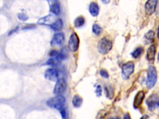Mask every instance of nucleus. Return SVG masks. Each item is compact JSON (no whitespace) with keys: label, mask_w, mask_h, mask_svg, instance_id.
I'll return each mask as SVG.
<instances>
[{"label":"nucleus","mask_w":159,"mask_h":119,"mask_svg":"<svg viewBox=\"0 0 159 119\" xmlns=\"http://www.w3.org/2000/svg\"><path fill=\"white\" fill-rule=\"evenodd\" d=\"M50 10L52 12L54 15L58 16L60 14V4L57 1H56L52 4H50Z\"/></svg>","instance_id":"nucleus-15"},{"label":"nucleus","mask_w":159,"mask_h":119,"mask_svg":"<svg viewBox=\"0 0 159 119\" xmlns=\"http://www.w3.org/2000/svg\"><path fill=\"white\" fill-rule=\"evenodd\" d=\"M92 30H93V33H94L96 35H99L101 34L103 30H102L101 27L100 25H98L97 24H95L93 26Z\"/></svg>","instance_id":"nucleus-20"},{"label":"nucleus","mask_w":159,"mask_h":119,"mask_svg":"<svg viewBox=\"0 0 159 119\" xmlns=\"http://www.w3.org/2000/svg\"><path fill=\"white\" fill-rule=\"evenodd\" d=\"M89 11H90L91 15L93 17H96L99 15L100 8L98 6V4L95 2L91 3L90 6H89Z\"/></svg>","instance_id":"nucleus-14"},{"label":"nucleus","mask_w":159,"mask_h":119,"mask_svg":"<svg viewBox=\"0 0 159 119\" xmlns=\"http://www.w3.org/2000/svg\"><path fill=\"white\" fill-rule=\"evenodd\" d=\"M142 52H143V48L142 47H139L135 49L132 53V56L135 58H137L141 55Z\"/></svg>","instance_id":"nucleus-21"},{"label":"nucleus","mask_w":159,"mask_h":119,"mask_svg":"<svg viewBox=\"0 0 159 119\" xmlns=\"http://www.w3.org/2000/svg\"><path fill=\"white\" fill-rule=\"evenodd\" d=\"M158 61H159V53H158Z\"/></svg>","instance_id":"nucleus-31"},{"label":"nucleus","mask_w":159,"mask_h":119,"mask_svg":"<svg viewBox=\"0 0 159 119\" xmlns=\"http://www.w3.org/2000/svg\"><path fill=\"white\" fill-rule=\"evenodd\" d=\"M65 40V36L63 33H59L54 34L53 38L51 40L50 44L52 47L60 46L63 44Z\"/></svg>","instance_id":"nucleus-9"},{"label":"nucleus","mask_w":159,"mask_h":119,"mask_svg":"<svg viewBox=\"0 0 159 119\" xmlns=\"http://www.w3.org/2000/svg\"><path fill=\"white\" fill-rule=\"evenodd\" d=\"M144 98L145 93L144 91H140V92H139L135 97L134 101V107L135 108H138L142 104Z\"/></svg>","instance_id":"nucleus-12"},{"label":"nucleus","mask_w":159,"mask_h":119,"mask_svg":"<svg viewBox=\"0 0 159 119\" xmlns=\"http://www.w3.org/2000/svg\"><path fill=\"white\" fill-rule=\"evenodd\" d=\"M59 111H60V114H61V116L63 118H66V111H65V110L63 107L60 110H59Z\"/></svg>","instance_id":"nucleus-28"},{"label":"nucleus","mask_w":159,"mask_h":119,"mask_svg":"<svg viewBox=\"0 0 159 119\" xmlns=\"http://www.w3.org/2000/svg\"><path fill=\"white\" fill-rule=\"evenodd\" d=\"M158 0H148L145 5V10L148 15H152L156 11Z\"/></svg>","instance_id":"nucleus-11"},{"label":"nucleus","mask_w":159,"mask_h":119,"mask_svg":"<svg viewBox=\"0 0 159 119\" xmlns=\"http://www.w3.org/2000/svg\"><path fill=\"white\" fill-rule=\"evenodd\" d=\"M67 88L66 81L63 78H59L56 81V84L54 87V93L55 95H61L64 93Z\"/></svg>","instance_id":"nucleus-6"},{"label":"nucleus","mask_w":159,"mask_h":119,"mask_svg":"<svg viewBox=\"0 0 159 119\" xmlns=\"http://www.w3.org/2000/svg\"><path fill=\"white\" fill-rule=\"evenodd\" d=\"M44 76L45 78L51 81H57L59 78V72L54 68H49L45 71Z\"/></svg>","instance_id":"nucleus-8"},{"label":"nucleus","mask_w":159,"mask_h":119,"mask_svg":"<svg viewBox=\"0 0 159 119\" xmlns=\"http://www.w3.org/2000/svg\"><path fill=\"white\" fill-rule=\"evenodd\" d=\"M59 63V62L57 60V58H50L49 60L47 62V65H55L56 64Z\"/></svg>","instance_id":"nucleus-24"},{"label":"nucleus","mask_w":159,"mask_h":119,"mask_svg":"<svg viewBox=\"0 0 159 119\" xmlns=\"http://www.w3.org/2000/svg\"><path fill=\"white\" fill-rule=\"evenodd\" d=\"M17 17H18V19L22 21H26L28 19H29V17H28V16L26 15V14H24V13L19 14Z\"/></svg>","instance_id":"nucleus-23"},{"label":"nucleus","mask_w":159,"mask_h":119,"mask_svg":"<svg viewBox=\"0 0 159 119\" xmlns=\"http://www.w3.org/2000/svg\"><path fill=\"white\" fill-rule=\"evenodd\" d=\"M100 74L102 77H105V78H108L109 77L108 73H107L105 70H101L100 71Z\"/></svg>","instance_id":"nucleus-26"},{"label":"nucleus","mask_w":159,"mask_h":119,"mask_svg":"<svg viewBox=\"0 0 159 119\" xmlns=\"http://www.w3.org/2000/svg\"><path fill=\"white\" fill-rule=\"evenodd\" d=\"M59 54V52L56 50H50L49 53V55L52 57H56Z\"/></svg>","instance_id":"nucleus-25"},{"label":"nucleus","mask_w":159,"mask_h":119,"mask_svg":"<svg viewBox=\"0 0 159 119\" xmlns=\"http://www.w3.org/2000/svg\"><path fill=\"white\" fill-rule=\"evenodd\" d=\"M134 71V63L132 62L126 63L122 66V76L123 79L128 80Z\"/></svg>","instance_id":"nucleus-5"},{"label":"nucleus","mask_w":159,"mask_h":119,"mask_svg":"<svg viewBox=\"0 0 159 119\" xmlns=\"http://www.w3.org/2000/svg\"><path fill=\"white\" fill-rule=\"evenodd\" d=\"M154 35H155V34H154V32L152 31V30H150V31H149L148 33L146 34V35H145V37H146V38L148 40H149V41H152V40L153 39Z\"/></svg>","instance_id":"nucleus-22"},{"label":"nucleus","mask_w":159,"mask_h":119,"mask_svg":"<svg viewBox=\"0 0 159 119\" xmlns=\"http://www.w3.org/2000/svg\"><path fill=\"white\" fill-rule=\"evenodd\" d=\"M83 99L78 95H75L73 96L72 99V104L75 107H80L82 104Z\"/></svg>","instance_id":"nucleus-18"},{"label":"nucleus","mask_w":159,"mask_h":119,"mask_svg":"<svg viewBox=\"0 0 159 119\" xmlns=\"http://www.w3.org/2000/svg\"><path fill=\"white\" fill-rule=\"evenodd\" d=\"M67 56H68V50H67L66 48L65 47L62 49V50L60 51L59 54L55 58H57V59L59 62H60L63 60H65V59L67 58Z\"/></svg>","instance_id":"nucleus-16"},{"label":"nucleus","mask_w":159,"mask_h":119,"mask_svg":"<svg viewBox=\"0 0 159 119\" xmlns=\"http://www.w3.org/2000/svg\"><path fill=\"white\" fill-rule=\"evenodd\" d=\"M157 37H158V39H159V27H158V30H157Z\"/></svg>","instance_id":"nucleus-30"},{"label":"nucleus","mask_w":159,"mask_h":119,"mask_svg":"<svg viewBox=\"0 0 159 119\" xmlns=\"http://www.w3.org/2000/svg\"><path fill=\"white\" fill-rule=\"evenodd\" d=\"M80 45V39L78 35L73 33L72 34L68 40V47L70 51L75 52L78 50Z\"/></svg>","instance_id":"nucleus-4"},{"label":"nucleus","mask_w":159,"mask_h":119,"mask_svg":"<svg viewBox=\"0 0 159 119\" xmlns=\"http://www.w3.org/2000/svg\"><path fill=\"white\" fill-rule=\"evenodd\" d=\"M157 80V73L156 68L151 66L148 69L146 86L148 89H151L155 86Z\"/></svg>","instance_id":"nucleus-2"},{"label":"nucleus","mask_w":159,"mask_h":119,"mask_svg":"<svg viewBox=\"0 0 159 119\" xmlns=\"http://www.w3.org/2000/svg\"><path fill=\"white\" fill-rule=\"evenodd\" d=\"M112 47H113V44L111 41L106 37H103L98 42V50L101 54L105 55L110 51Z\"/></svg>","instance_id":"nucleus-3"},{"label":"nucleus","mask_w":159,"mask_h":119,"mask_svg":"<svg viewBox=\"0 0 159 119\" xmlns=\"http://www.w3.org/2000/svg\"><path fill=\"white\" fill-rule=\"evenodd\" d=\"M51 29H53L54 30L58 31L61 30L63 27V21L61 19H59L56 20L55 22L50 26Z\"/></svg>","instance_id":"nucleus-17"},{"label":"nucleus","mask_w":159,"mask_h":119,"mask_svg":"<svg viewBox=\"0 0 159 119\" xmlns=\"http://www.w3.org/2000/svg\"><path fill=\"white\" fill-rule=\"evenodd\" d=\"M101 1L105 4H108L109 3V0H101Z\"/></svg>","instance_id":"nucleus-29"},{"label":"nucleus","mask_w":159,"mask_h":119,"mask_svg":"<svg viewBox=\"0 0 159 119\" xmlns=\"http://www.w3.org/2000/svg\"><path fill=\"white\" fill-rule=\"evenodd\" d=\"M156 53V46L155 45H152L147 50V58L149 62H153L155 59Z\"/></svg>","instance_id":"nucleus-13"},{"label":"nucleus","mask_w":159,"mask_h":119,"mask_svg":"<svg viewBox=\"0 0 159 119\" xmlns=\"http://www.w3.org/2000/svg\"><path fill=\"white\" fill-rule=\"evenodd\" d=\"M66 102L65 97L62 95H56L55 97L49 99L47 101V106L57 110H60L63 107Z\"/></svg>","instance_id":"nucleus-1"},{"label":"nucleus","mask_w":159,"mask_h":119,"mask_svg":"<svg viewBox=\"0 0 159 119\" xmlns=\"http://www.w3.org/2000/svg\"><path fill=\"white\" fill-rule=\"evenodd\" d=\"M85 22V18L82 16H79L74 21V26L76 27H82L84 25Z\"/></svg>","instance_id":"nucleus-19"},{"label":"nucleus","mask_w":159,"mask_h":119,"mask_svg":"<svg viewBox=\"0 0 159 119\" xmlns=\"http://www.w3.org/2000/svg\"><path fill=\"white\" fill-rule=\"evenodd\" d=\"M95 93L96 94L97 96H100L102 93V89L100 85H98L96 86V88L95 89Z\"/></svg>","instance_id":"nucleus-27"},{"label":"nucleus","mask_w":159,"mask_h":119,"mask_svg":"<svg viewBox=\"0 0 159 119\" xmlns=\"http://www.w3.org/2000/svg\"><path fill=\"white\" fill-rule=\"evenodd\" d=\"M56 21V18L54 15H49L45 17H41L37 21V24L43 26H51Z\"/></svg>","instance_id":"nucleus-10"},{"label":"nucleus","mask_w":159,"mask_h":119,"mask_svg":"<svg viewBox=\"0 0 159 119\" xmlns=\"http://www.w3.org/2000/svg\"><path fill=\"white\" fill-rule=\"evenodd\" d=\"M146 103L150 111H153L159 107V97L157 94H152L147 99Z\"/></svg>","instance_id":"nucleus-7"}]
</instances>
